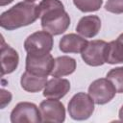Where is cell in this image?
<instances>
[{"label": "cell", "mask_w": 123, "mask_h": 123, "mask_svg": "<svg viewBox=\"0 0 123 123\" xmlns=\"http://www.w3.org/2000/svg\"><path fill=\"white\" fill-rule=\"evenodd\" d=\"M38 8L43 31L52 36H58L68 29L70 16L64 11L61 0H41Z\"/></svg>", "instance_id": "6da1fadb"}, {"label": "cell", "mask_w": 123, "mask_h": 123, "mask_svg": "<svg viewBox=\"0 0 123 123\" xmlns=\"http://www.w3.org/2000/svg\"><path fill=\"white\" fill-rule=\"evenodd\" d=\"M38 17H40L38 5L23 1L2 12L0 25L5 30L12 31L34 23Z\"/></svg>", "instance_id": "7a4b0ae2"}, {"label": "cell", "mask_w": 123, "mask_h": 123, "mask_svg": "<svg viewBox=\"0 0 123 123\" xmlns=\"http://www.w3.org/2000/svg\"><path fill=\"white\" fill-rule=\"evenodd\" d=\"M68 113L74 120H86L94 111V101L85 92L76 93L68 103Z\"/></svg>", "instance_id": "3957f363"}, {"label": "cell", "mask_w": 123, "mask_h": 123, "mask_svg": "<svg viewBox=\"0 0 123 123\" xmlns=\"http://www.w3.org/2000/svg\"><path fill=\"white\" fill-rule=\"evenodd\" d=\"M53 37L46 31H37L30 35L24 41V48L31 55H45L53 49Z\"/></svg>", "instance_id": "277c9868"}, {"label": "cell", "mask_w": 123, "mask_h": 123, "mask_svg": "<svg viewBox=\"0 0 123 123\" xmlns=\"http://www.w3.org/2000/svg\"><path fill=\"white\" fill-rule=\"evenodd\" d=\"M55 64V60L50 53L45 55H31L26 57V71L40 77L51 75Z\"/></svg>", "instance_id": "5b68a950"}, {"label": "cell", "mask_w": 123, "mask_h": 123, "mask_svg": "<svg viewBox=\"0 0 123 123\" xmlns=\"http://www.w3.org/2000/svg\"><path fill=\"white\" fill-rule=\"evenodd\" d=\"M116 89L112 83L107 78H100L93 81L88 86V94L95 104L104 105L112 100Z\"/></svg>", "instance_id": "8992f818"}, {"label": "cell", "mask_w": 123, "mask_h": 123, "mask_svg": "<svg viewBox=\"0 0 123 123\" xmlns=\"http://www.w3.org/2000/svg\"><path fill=\"white\" fill-rule=\"evenodd\" d=\"M11 122L12 123L42 122L40 111L37 108V106L34 103L20 102L12 109L11 112Z\"/></svg>", "instance_id": "52a82bcc"}, {"label": "cell", "mask_w": 123, "mask_h": 123, "mask_svg": "<svg viewBox=\"0 0 123 123\" xmlns=\"http://www.w3.org/2000/svg\"><path fill=\"white\" fill-rule=\"evenodd\" d=\"M107 44L106 41L100 39L88 41L81 53L83 61L90 66H100L104 64L106 62Z\"/></svg>", "instance_id": "ba28073f"}, {"label": "cell", "mask_w": 123, "mask_h": 123, "mask_svg": "<svg viewBox=\"0 0 123 123\" xmlns=\"http://www.w3.org/2000/svg\"><path fill=\"white\" fill-rule=\"evenodd\" d=\"M42 122L62 123L65 119V109L63 104L58 99L44 100L39 105Z\"/></svg>", "instance_id": "9c48e42d"}, {"label": "cell", "mask_w": 123, "mask_h": 123, "mask_svg": "<svg viewBox=\"0 0 123 123\" xmlns=\"http://www.w3.org/2000/svg\"><path fill=\"white\" fill-rule=\"evenodd\" d=\"M70 90V83L61 77H53L43 89V96L48 99H62Z\"/></svg>", "instance_id": "30bf717a"}, {"label": "cell", "mask_w": 123, "mask_h": 123, "mask_svg": "<svg viewBox=\"0 0 123 123\" xmlns=\"http://www.w3.org/2000/svg\"><path fill=\"white\" fill-rule=\"evenodd\" d=\"M0 57H1V75L2 76L6 74H10L17 68V65L19 62L18 53L10 45L5 44L3 39L1 44Z\"/></svg>", "instance_id": "8fae6325"}, {"label": "cell", "mask_w": 123, "mask_h": 123, "mask_svg": "<svg viewBox=\"0 0 123 123\" xmlns=\"http://www.w3.org/2000/svg\"><path fill=\"white\" fill-rule=\"evenodd\" d=\"M101 29V19L97 15H86L82 17L77 26V33L86 38L94 37Z\"/></svg>", "instance_id": "7c38bea8"}, {"label": "cell", "mask_w": 123, "mask_h": 123, "mask_svg": "<svg viewBox=\"0 0 123 123\" xmlns=\"http://www.w3.org/2000/svg\"><path fill=\"white\" fill-rule=\"evenodd\" d=\"M87 40L77 34L63 36L59 43V48L63 53H82L87 44Z\"/></svg>", "instance_id": "4fadbf2b"}, {"label": "cell", "mask_w": 123, "mask_h": 123, "mask_svg": "<svg viewBox=\"0 0 123 123\" xmlns=\"http://www.w3.org/2000/svg\"><path fill=\"white\" fill-rule=\"evenodd\" d=\"M47 77H40L25 71L20 79L21 87L28 92H38L42 90L47 84Z\"/></svg>", "instance_id": "5bb4252c"}, {"label": "cell", "mask_w": 123, "mask_h": 123, "mask_svg": "<svg viewBox=\"0 0 123 123\" xmlns=\"http://www.w3.org/2000/svg\"><path fill=\"white\" fill-rule=\"evenodd\" d=\"M76 69V61L68 56H62L55 59V64L51 72L52 77H63L72 74Z\"/></svg>", "instance_id": "9a60e30c"}, {"label": "cell", "mask_w": 123, "mask_h": 123, "mask_svg": "<svg viewBox=\"0 0 123 123\" xmlns=\"http://www.w3.org/2000/svg\"><path fill=\"white\" fill-rule=\"evenodd\" d=\"M106 62L110 64L123 62V45L119 40L115 39L107 44Z\"/></svg>", "instance_id": "2e32d148"}, {"label": "cell", "mask_w": 123, "mask_h": 123, "mask_svg": "<svg viewBox=\"0 0 123 123\" xmlns=\"http://www.w3.org/2000/svg\"><path fill=\"white\" fill-rule=\"evenodd\" d=\"M106 77L112 83L117 93H123V66L111 69Z\"/></svg>", "instance_id": "e0dca14e"}, {"label": "cell", "mask_w": 123, "mask_h": 123, "mask_svg": "<svg viewBox=\"0 0 123 123\" xmlns=\"http://www.w3.org/2000/svg\"><path fill=\"white\" fill-rule=\"evenodd\" d=\"M73 3L81 12H89L98 11L103 4V0H73Z\"/></svg>", "instance_id": "ac0fdd59"}, {"label": "cell", "mask_w": 123, "mask_h": 123, "mask_svg": "<svg viewBox=\"0 0 123 123\" xmlns=\"http://www.w3.org/2000/svg\"><path fill=\"white\" fill-rule=\"evenodd\" d=\"M105 9L112 13H123V0H108L105 5Z\"/></svg>", "instance_id": "d6986e66"}, {"label": "cell", "mask_w": 123, "mask_h": 123, "mask_svg": "<svg viewBox=\"0 0 123 123\" xmlns=\"http://www.w3.org/2000/svg\"><path fill=\"white\" fill-rule=\"evenodd\" d=\"M11 101H12L11 92L2 88L1 92H0V107H1V109H4L8 104H10Z\"/></svg>", "instance_id": "ffe728a7"}, {"label": "cell", "mask_w": 123, "mask_h": 123, "mask_svg": "<svg viewBox=\"0 0 123 123\" xmlns=\"http://www.w3.org/2000/svg\"><path fill=\"white\" fill-rule=\"evenodd\" d=\"M12 1H13V0H0V6H1V7H4V6H6V5L11 4Z\"/></svg>", "instance_id": "44dd1931"}, {"label": "cell", "mask_w": 123, "mask_h": 123, "mask_svg": "<svg viewBox=\"0 0 123 123\" xmlns=\"http://www.w3.org/2000/svg\"><path fill=\"white\" fill-rule=\"evenodd\" d=\"M118 116H119V119L121 121H123V106L120 108L119 110V112H118Z\"/></svg>", "instance_id": "7402d4cb"}, {"label": "cell", "mask_w": 123, "mask_h": 123, "mask_svg": "<svg viewBox=\"0 0 123 123\" xmlns=\"http://www.w3.org/2000/svg\"><path fill=\"white\" fill-rule=\"evenodd\" d=\"M117 40H119L121 43H122V45H123V34H121V35H119V37L116 38Z\"/></svg>", "instance_id": "603a6c76"}, {"label": "cell", "mask_w": 123, "mask_h": 123, "mask_svg": "<svg viewBox=\"0 0 123 123\" xmlns=\"http://www.w3.org/2000/svg\"><path fill=\"white\" fill-rule=\"evenodd\" d=\"M24 1H27V2H32V3H34L35 1H37V0H24Z\"/></svg>", "instance_id": "cb8c5ba5"}]
</instances>
